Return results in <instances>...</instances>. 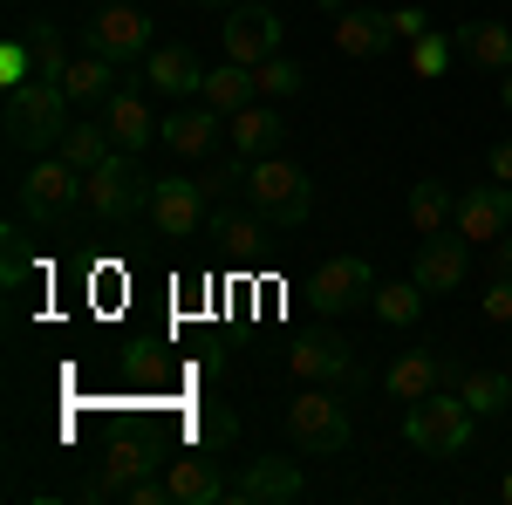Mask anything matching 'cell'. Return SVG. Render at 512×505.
<instances>
[{
    "label": "cell",
    "instance_id": "44dd1931",
    "mask_svg": "<svg viewBox=\"0 0 512 505\" xmlns=\"http://www.w3.org/2000/svg\"><path fill=\"white\" fill-rule=\"evenodd\" d=\"M451 48H458L465 62H478V69L506 76L512 69V21H465V28L451 35Z\"/></svg>",
    "mask_w": 512,
    "mask_h": 505
},
{
    "label": "cell",
    "instance_id": "836d02e7",
    "mask_svg": "<svg viewBox=\"0 0 512 505\" xmlns=\"http://www.w3.org/2000/svg\"><path fill=\"white\" fill-rule=\"evenodd\" d=\"M35 82V41H7L0 48V89H21Z\"/></svg>",
    "mask_w": 512,
    "mask_h": 505
},
{
    "label": "cell",
    "instance_id": "603a6c76",
    "mask_svg": "<svg viewBox=\"0 0 512 505\" xmlns=\"http://www.w3.org/2000/svg\"><path fill=\"white\" fill-rule=\"evenodd\" d=\"M171 505H212V499H226V478L212 471V458H171Z\"/></svg>",
    "mask_w": 512,
    "mask_h": 505
},
{
    "label": "cell",
    "instance_id": "3957f363",
    "mask_svg": "<svg viewBox=\"0 0 512 505\" xmlns=\"http://www.w3.org/2000/svg\"><path fill=\"white\" fill-rule=\"evenodd\" d=\"M472 430H478V410L465 396H451V389H431V396H417V403L403 410V437H410L424 458H458V451H472Z\"/></svg>",
    "mask_w": 512,
    "mask_h": 505
},
{
    "label": "cell",
    "instance_id": "ba28073f",
    "mask_svg": "<svg viewBox=\"0 0 512 505\" xmlns=\"http://www.w3.org/2000/svg\"><path fill=\"white\" fill-rule=\"evenodd\" d=\"M376 267L369 260H355V253H335V260H321L315 267V287H308V301L315 314H349V308H369L376 301Z\"/></svg>",
    "mask_w": 512,
    "mask_h": 505
},
{
    "label": "cell",
    "instance_id": "f35d334b",
    "mask_svg": "<svg viewBox=\"0 0 512 505\" xmlns=\"http://www.w3.org/2000/svg\"><path fill=\"white\" fill-rule=\"evenodd\" d=\"M492 273H512V239H499V246H492Z\"/></svg>",
    "mask_w": 512,
    "mask_h": 505
},
{
    "label": "cell",
    "instance_id": "8d00e7d4",
    "mask_svg": "<svg viewBox=\"0 0 512 505\" xmlns=\"http://www.w3.org/2000/svg\"><path fill=\"white\" fill-rule=\"evenodd\" d=\"M390 28H396V41H417V35H431V14L424 7H396Z\"/></svg>",
    "mask_w": 512,
    "mask_h": 505
},
{
    "label": "cell",
    "instance_id": "f546056e",
    "mask_svg": "<svg viewBox=\"0 0 512 505\" xmlns=\"http://www.w3.org/2000/svg\"><path fill=\"white\" fill-rule=\"evenodd\" d=\"M458 396L472 403L478 417H499V410L512 403V376H499V369H472V376L458 383Z\"/></svg>",
    "mask_w": 512,
    "mask_h": 505
},
{
    "label": "cell",
    "instance_id": "8fae6325",
    "mask_svg": "<svg viewBox=\"0 0 512 505\" xmlns=\"http://www.w3.org/2000/svg\"><path fill=\"white\" fill-rule=\"evenodd\" d=\"M410 280H417L424 294H458V287L472 280V239L465 233H431L424 246H417Z\"/></svg>",
    "mask_w": 512,
    "mask_h": 505
},
{
    "label": "cell",
    "instance_id": "1f68e13d",
    "mask_svg": "<svg viewBox=\"0 0 512 505\" xmlns=\"http://www.w3.org/2000/svg\"><path fill=\"white\" fill-rule=\"evenodd\" d=\"M451 55H458V48H451V35H417L410 41V76H424V82H437L444 76V69H451Z\"/></svg>",
    "mask_w": 512,
    "mask_h": 505
},
{
    "label": "cell",
    "instance_id": "f1b7e54d",
    "mask_svg": "<svg viewBox=\"0 0 512 505\" xmlns=\"http://www.w3.org/2000/svg\"><path fill=\"white\" fill-rule=\"evenodd\" d=\"M205 239L219 246V253H253L260 246V212L246 219V212H212L205 219Z\"/></svg>",
    "mask_w": 512,
    "mask_h": 505
},
{
    "label": "cell",
    "instance_id": "e0dca14e",
    "mask_svg": "<svg viewBox=\"0 0 512 505\" xmlns=\"http://www.w3.org/2000/svg\"><path fill=\"white\" fill-rule=\"evenodd\" d=\"M62 89H69V103H82V110H103V103L123 89V69L110 62V55L82 48L76 62H69V76H62Z\"/></svg>",
    "mask_w": 512,
    "mask_h": 505
},
{
    "label": "cell",
    "instance_id": "7bdbcfd3",
    "mask_svg": "<svg viewBox=\"0 0 512 505\" xmlns=\"http://www.w3.org/2000/svg\"><path fill=\"white\" fill-rule=\"evenodd\" d=\"M267 7H280V0H267Z\"/></svg>",
    "mask_w": 512,
    "mask_h": 505
},
{
    "label": "cell",
    "instance_id": "ab89813d",
    "mask_svg": "<svg viewBox=\"0 0 512 505\" xmlns=\"http://www.w3.org/2000/svg\"><path fill=\"white\" fill-rule=\"evenodd\" d=\"M499 103H506V110H512V69H506V76H499Z\"/></svg>",
    "mask_w": 512,
    "mask_h": 505
},
{
    "label": "cell",
    "instance_id": "5b68a950",
    "mask_svg": "<svg viewBox=\"0 0 512 505\" xmlns=\"http://www.w3.org/2000/svg\"><path fill=\"white\" fill-rule=\"evenodd\" d=\"M287 437H294L301 451H315V458H335V451H349V437H355L349 403H342V396H335L328 383L301 389V396L287 403Z\"/></svg>",
    "mask_w": 512,
    "mask_h": 505
},
{
    "label": "cell",
    "instance_id": "d6a6232c",
    "mask_svg": "<svg viewBox=\"0 0 512 505\" xmlns=\"http://www.w3.org/2000/svg\"><path fill=\"white\" fill-rule=\"evenodd\" d=\"M28 41H35V76H41V82H62V76H69V55H62V35H55L48 21H41V28H35Z\"/></svg>",
    "mask_w": 512,
    "mask_h": 505
},
{
    "label": "cell",
    "instance_id": "4316f807",
    "mask_svg": "<svg viewBox=\"0 0 512 505\" xmlns=\"http://www.w3.org/2000/svg\"><path fill=\"white\" fill-rule=\"evenodd\" d=\"M451 212H458V198H451L444 178H417V185H410V226H417L424 239L444 233V226H451Z\"/></svg>",
    "mask_w": 512,
    "mask_h": 505
},
{
    "label": "cell",
    "instance_id": "e575fe53",
    "mask_svg": "<svg viewBox=\"0 0 512 505\" xmlns=\"http://www.w3.org/2000/svg\"><path fill=\"white\" fill-rule=\"evenodd\" d=\"M478 314H485L492 328H512V273H492V280H485V294H478Z\"/></svg>",
    "mask_w": 512,
    "mask_h": 505
},
{
    "label": "cell",
    "instance_id": "9a60e30c",
    "mask_svg": "<svg viewBox=\"0 0 512 505\" xmlns=\"http://www.w3.org/2000/svg\"><path fill=\"white\" fill-rule=\"evenodd\" d=\"M280 137H287V123H280V110L267 103V96H253L246 110H233V117H226V144H233L239 157H274Z\"/></svg>",
    "mask_w": 512,
    "mask_h": 505
},
{
    "label": "cell",
    "instance_id": "83f0119b",
    "mask_svg": "<svg viewBox=\"0 0 512 505\" xmlns=\"http://www.w3.org/2000/svg\"><path fill=\"white\" fill-rule=\"evenodd\" d=\"M110 151H117V137L103 130V117H96V123H69V137H62V157L76 164L82 178H89V171H96V164H103Z\"/></svg>",
    "mask_w": 512,
    "mask_h": 505
},
{
    "label": "cell",
    "instance_id": "ac0fdd59",
    "mask_svg": "<svg viewBox=\"0 0 512 505\" xmlns=\"http://www.w3.org/2000/svg\"><path fill=\"white\" fill-rule=\"evenodd\" d=\"M158 137H164V151H178V157H212V144L226 137V117L212 103L205 110H171Z\"/></svg>",
    "mask_w": 512,
    "mask_h": 505
},
{
    "label": "cell",
    "instance_id": "d6986e66",
    "mask_svg": "<svg viewBox=\"0 0 512 505\" xmlns=\"http://www.w3.org/2000/svg\"><path fill=\"white\" fill-rule=\"evenodd\" d=\"M144 76H151V89H158V96H198V89H205V62H198L192 48L164 41V48H151Z\"/></svg>",
    "mask_w": 512,
    "mask_h": 505
},
{
    "label": "cell",
    "instance_id": "484cf974",
    "mask_svg": "<svg viewBox=\"0 0 512 505\" xmlns=\"http://www.w3.org/2000/svg\"><path fill=\"white\" fill-rule=\"evenodd\" d=\"M424 301H431V294H424L417 280H383L369 308H376L383 328H417V321H424Z\"/></svg>",
    "mask_w": 512,
    "mask_h": 505
},
{
    "label": "cell",
    "instance_id": "b9f144b4",
    "mask_svg": "<svg viewBox=\"0 0 512 505\" xmlns=\"http://www.w3.org/2000/svg\"><path fill=\"white\" fill-rule=\"evenodd\" d=\"M499 492H506V505H512V471H506V485H499Z\"/></svg>",
    "mask_w": 512,
    "mask_h": 505
},
{
    "label": "cell",
    "instance_id": "5bb4252c",
    "mask_svg": "<svg viewBox=\"0 0 512 505\" xmlns=\"http://www.w3.org/2000/svg\"><path fill=\"white\" fill-rule=\"evenodd\" d=\"M451 226L465 239H478V246H499L506 239V226H512V185H472V192L458 198V212H451Z\"/></svg>",
    "mask_w": 512,
    "mask_h": 505
},
{
    "label": "cell",
    "instance_id": "52a82bcc",
    "mask_svg": "<svg viewBox=\"0 0 512 505\" xmlns=\"http://www.w3.org/2000/svg\"><path fill=\"white\" fill-rule=\"evenodd\" d=\"M82 48L110 55L117 69H144V62H151V21H144V7H130V0L96 7V21L82 28Z\"/></svg>",
    "mask_w": 512,
    "mask_h": 505
},
{
    "label": "cell",
    "instance_id": "cb8c5ba5",
    "mask_svg": "<svg viewBox=\"0 0 512 505\" xmlns=\"http://www.w3.org/2000/svg\"><path fill=\"white\" fill-rule=\"evenodd\" d=\"M219 117H233V110H246L253 96H260V82H253V69L246 62H219V69H205V89H198Z\"/></svg>",
    "mask_w": 512,
    "mask_h": 505
},
{
    "label": "cell",
    "instance_id": "7c38bea8",
    "mask_svg": "<svg viewBox=\"0 0 512 505\" xmlns=\"http://www.w3.org/2000/svg\"><path fill=\"white\" fill-rule=\"evenodd\" d=\"M287 369H294L301 383H355V376H362L349 342H342L335 328H308V335L287 349Z\"/></svg>",
    "mask_w": 512,
    "mask_h": 505
},
{
    "label": "cell",
    "instance_id": "277c9868",
    "mask_svg": "<svg viewBox=\"0 0 512 505\" xmlns=\"http://www.w3.org/2000/svg\"><path fill=\"white\" fill-rule=\"evenodd\" d=\"M76 205H89V178H82L62 151L35 157L28 178H21V219H28V226H62Z\"/></svg>",
    "mask_w": 512,
    "mask_h": 505
},
{
    "label": "cell",
    "instance_id": "74e56055",
    "mask_svg": "<svg viewBox=\"0 0 512 505\" xmlns=\"http://www.w3.org/2000/svg\"><path fill=\"white\" fill-rule=\"evenodd\" d=\"M485 164H492V178H499V185H512V137H506V144H492Z\"/></svg>",
    "mask_w": 512,
    "mask_h": 505
},
{
    "label": "cell",
    "instance_id": "9c48e42d",
    "mask_svg": "<svg viewBox=\"0 0 512 505\" xmlns=\"http://www.w3.org/2000/svg\"><path fill=\"white\" fill-rule=\"evenodd\" d=\"M219 41H226V62L260 69L267 55H280V14L267 0H246V7H233V14L219 21Z\"/></svg>",
    "mask_w": 512,
    "mask_h": 505
},
{
    "label": "cell",
    "instance_id": "6da1fadb",
    "mask_svg": "<svg viewBox=\"0 0 512 505\" xmlns=\"http://www.w3.org/2000/svg\"><path fill=\"white\" fill-rule=\"evenodd\" d=\"M62 137H69V89L62 82H21V89H7V144L21 157H48L62 151Z\"/></svg>",
    "mask_w": 512,
    "mask_h": 505
},
{
    "label": "cell",
    "instance_id": "4fadbf2b",
    "mask_svg": "<svg viewBox=\"0 0 512 505\" xmlns=\"http://www.w3.org/2000/svg\"><path fill=\"white\" fill-rule=\"evenodd\" d=\"M151 226L164 239H192L205 226V185L198 178H151Z\"/></svg>",
    "mask_w": 512,
    "mask_h": 505
},
{
    "label": "cell",
    "instance_id": "8992f818",
    "mask_svg": "<svg viewBox=\"0 0 512 505\" xmlns=\"http://www.w3.org/2000/svg\"><path fill=\"white\" fill-rule=\"evenodd\" d=\"M89 212L110 219V226L151 212V178L137 171V151H110L96 171H89Z\"/></svg>",
    "mask_w": 512,
    "mask_h": 505
},
{
    "label": "cell",
    "instance_id": "4dcf8cb0",
    "mask_svg": "<svg viewBox=\"0 0 512 505\" xmlns=\"http://www.w3.org/2000/svg\"><path fill=\"white\" fill-rule=\"evenodd\" d=\"M253 82H260V96H267V103H280V96H294V89L308 82V69H301L294 55H267V62L253 69Z\"/></svg>",
    "mask_w": 512,
    "mask_h": 505
},
{
    "label": "cell",
    "instance_id": "30bf717a",
    "mask_svg": "<svg viewBox=\"0 0 512 505\" xmlns=\"http://www.w3.org/2000/svg\"><path fill=\"white\" fill-rule=\"evenodd\" d=\"M226 499L233 505H294V499H308V478L287 458H253L239 478H226Z\"/></svg>",
    "mask_w": 512,
    "mask_h": 505
},
{
    "label": "cell",
    "instance_id": "7402d4cb",
    "mask_svg": "<svg viewBox=\"0 0 512 505\" xmlns=\"http://www.w3.org/2000/svg\"><path fill=\"white\" fill-rule=\"evenodd\" d=\"M103 130L117 137V151H144L164 123H151V103H144L137 89H117V96L103 103Z\"/></svg>",
    "mask_w": 512,
    "mask_h": 505
},
{
    "label": "cell",
    "instance_id": "ffe728a7",
    "mask_svg": "<svg viewBox=\"0 0 512 505\" xmlns=\"http://www.w3.org/2000/svg\"><path fill=\"white\" fill-rule=\"evenodd\" d=\"M451 383V362H437V355L424 349H410V355H396L390 369H383V389H390L396 403H417V396H431V389Z\"/></svg>",
    "mask_w": 512,
    "mask_h": 505
},
{
    "label": "cell",
    "instance_id": "d590c367",
    "mask_svg": "<svg viewBox=\"0 0 512 505\" xmlns=\"http://www.w3.org/2000/svg\"><path fill=\"white\" fill-rule=\"evenodd\" d=\"M123 505H171V478H158V471H144L130 492H123Z\"/></svg>",
    "mask_w": 512,
    "mask_h": 505
},
{
    "label": "cell",
    "instance_id": "d4e9b609",
    "mask_svg": "<svg viewBox=\"0 0 512 505\" xmlns=\"http://www.w3.org/2000/svg\"><path fill=\"white\" fill-rule=\"evenodd\" d=\"M144 471H151V444H117V451H110V465L89 478V499H123Z\"/></svg>",
    "mask_w": 512,
    "mask_h": 505
},
{
    "label": "cell",
    "instance_id": "60d3db41",
    "mask_svg": "<svg viewBox=\"0 0 512 505\" xmlns=\"http://www.w3.org/2000/svg\"><path fill=\"white\" fill-rule=\"evenodd\" d=\"M198 7H239V0H198Z\"/></svg>",
    "mask_w": 512,
    "mask_h": 505
},
{
    "label": "cell",
    "instance_id": "2e32d148",
    "mask_svg": "<svg viewBox=\"0 0 512 505\" xmlns=\"http://www.w3.org/2000/svg\"><path fill=\"white\" fill-rule=\"evenodd\" d=\"M396 41L390 14H376V7H342L335 14V48L349 55V62H369V55H383Z\"/></svg>",
    "mask_w": 512,
    "mask_h": 505
},
{
    "label": "cell",
    "instance_id": "7a4b0ae2",
    "mask_svg": "<svg viewBox=\"0 0 512 505\" xmlns=\"http://www.w3.org/2000/svg\"><path fill=\"white\" fill-rule=\"evenodd\" d=\"M246 205L267 219V226H308V212H315V185H308V171L301 164H287V157H253L246 164Z\"/></svg>",
    "mask_w": 512,
    "mask_h": 505
}]
</instances>
